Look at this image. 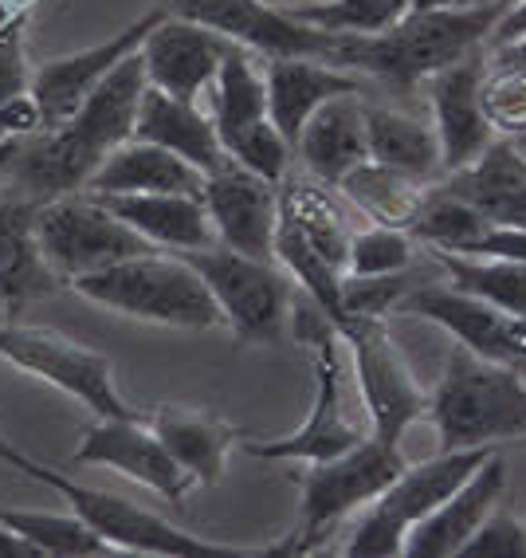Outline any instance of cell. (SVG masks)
<instances>
[{"instance_id":"obj_9","label":"cell","mask_w":526,"mask_h":558,"mask_svg":"<svg viewBox=\"0 0 526 558\" xmlns=\"http://www.w3.org/2000/svg\"><path fill=\"white\" fill-rule=\"evenodd\" d=\"M36 236H40V252L48 259V268L63 283H75L79 276L102 271L110 264H119V259L142 256V252L154 248L146 236H138L126 220L114 217L90 193H68V197L40 201Z\"/></svg>"},{"instance_id":"obj_28","label":"cell","mask_w":526,"mask_h":558,"mask_svg":"<svg viewBox=\"0 0 526 558\" xmlns=\"http://www.w3.org/2000/svg\"><path fill=\"white\" fill-rule=\"evenodd\" d=\"M149 429L158 433L169 457L189 472L197 484H217L224 476V460L236 445V429L229 421L197 413V409H173L161 405L149 421Z\"/></svg>"},{"instance_id":"obj_17","label":"cell","mask_w":526,"mask_h":558,"mask_svg":"<svg viewBox=\"0 0 526 558\" xmlns=\"http://www.w3.org/2000/svg\"><path fill=\"white\" fill-rule=\"evenodd\" d=\"M200 201L209 209L217 244L256 259H276L279 185L229 161V166H220L217 173L205 178Z\"/></svg>"},{"instance_id":"obj_47","label":"cell","mask_w":526,"mask_h":558,"mask_svg":"<svg viewBox=\"0 0 526 558\" xmlns=\"http://www.w3.org/2000/svg\"><path fill=\"white\" fill-rule=\"evenodd\" d=\"M21 142L24 138H0V170H9L12 166V158L21 154Z\"/></svg>"},{"instance_id":"obj_32","label":"cell","mask_w":526,"mask_h":558,"mask_svg":"<svg viewBox=\"0 0 526 558\" xmlns=\"http://www.w3.org/2000/svg\"><path fill=\"white\" fill-rule=\"evenodd\" d=\"M428 256L448 276V283H456L460 291H472L479 300L496 303V307L526 319V264L460 256V252H440V248H428Z\"/></svg>"},{"instance_id":"obj_3","label":"cell","mask_w":526,"mask_h":558,"mask_svg":"<svg viewBox=\"0 0 526 558\" xmlns=\"http://www.w3.org/2000/svg\"><path fill=\"white\" fill-rule=\"evenodd\" d=\"M440 452L496 449V440L526 437V378L518 366L479 359L476 350L452 347L428 401Z\"/></svg>"},{"instance_id":"obj_33","label":"cell","mask_w":526,"mask_h":558,"mask_svg":"<svg viewBox=\"0 0 526 558\" xmlns=\"http://www.w3.org/2000/svg\"><path fill=\"white\" fill-rule=\"evenodd\" d=\"M0 523L21 531L44 558H102L114 555L107 538L83 515H51V511H9L0 508Z\"/></svg>"},{"instance_id":"obj_51","label":"cell","mask_w":526,"mask_h":558,"mask_svg":"<svg viewBox=\"0 0 526 558\" xmlns=\"http://www.w3.org/2000/svg\"><path fill=\"white\" fill-rule=\"evenodd\" d=\"M523 440H526V437H523Z\"/></svg>"},{"instance_id":"obj_4","label":"cell","mask_w":526,"mask_h":558,"mask_svg":"<svg viewBox=\"0 0 526 558\" xmlns=\"http://www.w3.org/2000/svg\"><path fill=\"white\" fill-rule=\"evenodd\" d=\"M71 288L99 307L119 311L130 319L161 323V327L212 330L224 323L209 283L178 252L169 256L161 248H149L142 256L119 259L102 271L79 276Z\"/></svg>"},{"instance_id":"obj_25","label":"cell","mask_w":526,"mask_h":558,"mask_svg":"<svg viewBox=\"0 0 526 558\" xmlns=\"http://www.w3.org/2000/svg\"><path fill=\"white\" fill-rule=\"evenodd\" d=\"M134 138L158 142L189 166H197L205 178L217 173L220 166H229L224 142L217 134V122L189 99H173L166 90L146 87L138 107V122H134Z\"/></svg>"},{"instance_id":"obj_26","label":"cell","mask_w":526,"mask_h":558,"mask_svg":"<svg viewBox=\"0 0 526 558\" xmlns=\"http://www.w3.org/2000/svg\"><path fill=\"white\" fill-rule=\"evenodd\" d=\"M200 190H205V173L197 166H189L158 142L130 138L95 170L83 193L90 197H119V193H193L200 197Z\"/></svg>"},{"instance_id":"obj_36","label":"cell","mask_w":526,"mask_h":558,"mask_svg":"<svg viewBox=\"0 0 526 558\" xmlns=\"http://www.w3.org/2000/svg\"><path fill=\"white\" fill-rule=\"evenodd\" d=\"M413 268V232L393 229V225H369V229H354L346 252V276L350 279H369V276H389V271Z\"/></svg>"},{"instance_id":"obj_11","label":"cell","mask_w":526,"mask_h":558,"mask_svg":"<svg viewBox=\"0 0 526 558\" xmlns=\"http://www.w3.org/2000/svg\"><path fill=\"white\" fill-rule=\"evenodd\" d=\"M334 330L354 354V378H358L362 409L374 437L386 445H401L408 425H417L428 409V398L408 374L401 350L393 347L381 319H369V315H342Z\"/></svg>"},{"instance_id":"obj_39","label":"cell","mask_w":526,"mask_h":558,"mask_svg":"<svg viewBox=\"0 0 526 558\" xmlns=\"http://www.w3.org/2000/svg\"><path fill=\"white\" fill-rule=\"evenodd\" d=\"M24 21H28V9H9L0 0V102L24 95L32 83L28 60H24Z\"/></svg>"},{"instance_id":"obj_43","label":"cell","mask_w":526,"mask_h":558,"mask_svg":"<svg viewBox=\"0 0 526 558\" xmlns=\"http://www.w3.org/2000/svg\"><path fill=\"white\" fill-rule=\"evenodd\" d=\"M0 558H44V555L32 547L21 531H12L9 523H0Z\"/></svg>"},{"instance_id":"obj_15","label":"cell","mask_w":526,"mask_h":558,"mask_svg":"<svg viewBox=\"0 0 526 558\" xmlns=\"http://www.w3.org/2000/svg\"><path fill=\"white\" fill-rule=\"evenodd\" d=\"M166 12L169 9L161 4V9L146 12V16H138L134 24H126L119 36L95 44V48L71 51V56H60V60H48V63H40V68H32L28 90H32V99L40 102L44 130L68 122L71 114L83 107V99H87L90 90L99 87L126 56H134V51L146 44V36L154 32V24H158Z\"/></svg>"},{"instance_id":"obj_1","label":"cell","mask_w":526,"mask_h":558,"mask_svg":"<svg viewBox=\"0 0 526 558\" xmlns=\"http://www.w3.org/2000/svg\"><path fill=\"white\" fill-rule=\"evenodd\" d=\"M146 87L149 80L138 48L90 90L68 122L48 126L21 142V154L9 166L21 181V190L36 201L87 190V181L95 178L102 161L119 150L122 142L134 138V122H138Z\"/></svg>"},{"instance_id":"obj_42","label":"cell","mask_w":526,"mask_h":558,"mask_svg":"<svg viewBox=\"0 0 526 558\" xmlns=\"http://www.w3.org/2000/svg\"><path fill=\"white\" fill-rule=\"evenodd\" d=\"M526 36V0H518V4H511V9L499 16L496 32H491V40H487V51L503 48V44H515Z\"/></svg>"},{"instance_id":"obj_44","label":"cell","mask_w":526,"mask_h":558,"mask_svg":"<svg viewBox=\"0 0 526 558\" xmlns=\"http://www.w3.org/2000/svg\"><path fill=\"white\" fill-rule=\"evenodd\" d=\"M487 68H515L526 71V36L515 44H503V48L487 51Z\"/></svg>"},{"instance_id":"obj_19","label":"cell","mask_w":526,"mask_h":558,"mask_svg":"<svg viewBox=\"0 0 526 558\" xmlns=\"http://www.w3.org/2000/svg\"><path fill=\"white\" fill-rule=\"evenodd\" d=\"M224 51H229L224 36L166 12L142 44V63H146L149 87L166 90L173 99L197 102L200 90L217 83Z\"/></svg>"},{"instance_id":"obj_38","label":"cell","mask_w":526,"mask_h":558,"mask_svg":"<svg viewBox=\"0 0 526 558\" xmlns=\"http://www.w3.org/2000/svg\"><path fill=\"white\" fill-rule=\"evenodd\" d=\"M484 114L496 126V134H526V71L515 68H491L484 80Z\"/></svg>"},{"instance_id":"obj_34","label":"cell","mask_w":526,"mask_h":558,"mask_svg":"<svg viewBox=\"0 0 526 558\" xmlns=\"http://www.w3.org/2000/svg\"><path fill=\"white\" fill-rule=\"evenodd\" d=\"M496 220H487L476 205H467L464 197H456L444 185H428V197L420 205L417 220L408 225L413 240H420L425 248L440 252H464L476 236H484Z\"/></svg>"},{"instance_id":"obj_29","label":"cell","mask_w":526,"mask_h":558,"mask_svg":"<svg viewBox=\"0 0 526 558\" xmlns=\"http://www.w3.org/2000/svg\"><path fill=\"white\" fill-rule=\"evenodd\" d=\"M366 146L369 161H378L386 170L408 173L417 181H432L440 166V138L437 126L413 114L386 107H366Z\"/></svg>"},{"instance_id":"obj_14","label":"cell","mask_w":526,"mask_h":558,"mask_svg":"<svg viewBox=\"0 0 526 558\" xmlns=\"http://www.w3.org/2000/svg\"><path fill=\"white\" fill-rule=\"evenodd\" d=\"M397 311L420 315V319L452 330V339L460 347L476 350L479 359L503 362V366H518V369L526 366L523 315H511V311L479 300L472 291H460L456 283H425L420 279L417 288L397 303Z\"/></svg>"},{"instance_id":"obj_48","label":"cell","mask_w":526,"mask_h":558,"mask_svg":"<svg viewBox=\"0 0 526 558\" xmlns=\"http://www.w3.org/2000/svg\"><path fill=\"white\" fill-rule=\"evenodd\" d=\"M9 9H32V0H4Z\"/></svg>"},{"instance_id":"obj_2","label":"cell","mask_w":526,"mask_h":558,"mask_svg":"<svg viewBox=\"0 0 526 558\" xmlns=\"http://www.w3.org/2000/svg\"><path fill=\"white\" fill-rule=\"evenodd\" d=\"M503 9H408L393 28L378 36H342L334 51V68L354 75H374L393 90H413L472 51L487 48Z\"/></svg>"},{"instance_id":"obj_31","label":"cell","mask_w":526,"mask_h":558,"mask_svg":"<svg viewBox=\"0 0 526 558\" xmlns=\"http://www.w3.org/2000/svg\"><path fill=\"white\" fill-rule=\"evenodd\" d=\"M264 119H268V83L252 63V51L229 44L217 71V114H212L220 142L229 146L236 134H244Z\"/></svg>"},{"instance_id":"obj_10","label":"cell","mask_w":526,"mask_h":558,"mask_svg":"<svg viewBox=\"0 0 526 558\" xmlns=\"http://www.w3.org/2000/svg\"><path fill=\"white\" fill-rule=\"evenodd\" d=\"M209 283L220 315L240 342H279L291 319V283L276 259H256L224 244L178 252Z\"/></svg>"},{"instance_id":"obj_37","label":"cell","mask_w":526,"mask_h":558,"mask_svg":"<svg viewBox=\"0 0 526 558\" xmlns=\"http://www.w3.org/2000/svg\"><path fill=\"white\" fill-rule=\"evenodd\" d=\"M224 154H229V161L244 166V170L256 173V178L271 181V185H279V181L288 178L291 161H295V146H291L283 134H279L271 119L256 122L252 130L236 134V138L224 146Z\"/></svg>"},{"instance_id":"obj_23","label":"cell","mask_w":526,"mask_h":558,"mask_svg":"<svg viewBox=\"0 0 526 558\" xmlns=\"http://www.w3.org/2000/svg\"><path fill=\"white\" fill-rule=\"evenodd\" d=\"M264 83H268V119L291 146H298V134L322 102L362 90L354 71H342L327 60H268Z\"/></svg>"},{"instance_id":"obj_21","label":"cell","mask_w":526,"mask_h":558,"mask_svg":"<svg viewBox=\"0 0 526 558\" xmlns=\"http://www.w3.org/2000/svg\"><path fill=\"white\" fill-rule=\"evenodd\" d=\"M36 213V197L0 201V319H16L28 303L44 300L63 283L40 252Z\"/></svg>"},{"instance_id":"obj_13","label":"cell","mask_w":526,"mask_h":558,"mask_svg":"<svg viewBox=\"0 0 526 558\" xmlns=\"http://www.w3.org/2000/svg\"><path fill=\"white\" fill-rule=\"evenodd\" d=\"M0 359L51 381L99 417H138L114 386V366L99 350L48 327H0Z\"/></svg>"},{"instance_id":"obj_20","label":"cell","mask_w":526,"mask_h":558,"mask_svg":"<svg viewBox=\"0 0 526 558\" xmlns=\"http://www.w3.org/2000/svg\"><path fill=\"white\" fill-rule=\"evenodd\" d=\"M503 488H506V460H503V452H491L432 515H425L417 527L408 531L405 555L408 558H460L467 538L476 535L479 523L496 511Z\"/></svg>"},{"instance_id":"obj_40","label":"cell","mask_w":526,"mask_h":558,"mask_svg":"<svg viewBox=\"0 0 526 558\" xmlns=\"http://www.w3.org/2000/svg\"><path fill=\"white\" fill-rule=\"evenodd\" d=\"M460 558H526V527H518L503 511H491L464 543Z\"/></svg>"},{"instance_id":"obj_5","label":"cell","mask_w":526,"mask_h":558,"mask_svg":"<svg viewBox=\"0 0 526 558\" xmlns=\"http://www.w3.org/2000/svg\"><path fill=\"white\" fill-rule=\"evenodd\" d=\"M291 319H295L298 342L310 350V366H315V398H310L307 421L303 429L279 440H252L244 452L256 460H303V464H318V460L342 457L354 445L369 437V421H354L346 413V398H342V335L334 323L327 319V311L315 300H291Z\"/></svg>"},{"instance_id":"obj_12","label":"cell","mask_w":526,"mask_h":558,"mask_svg":"<svg viewBox=\"0 0 526 558\" xmlns=\"http://www.w3.org/2000/svg\"><path fill=\"white\" fill-rule=\"evenodd\" d=\"M169 16L217 32L229 44L264 60H334L342 36L295 21L288 9L264 0H166Z\"/></svg>"},{"instance_id":"obj_46","label":"cell","mask_w":526,"mask_h":558,"mask_svg":"<svg viewBox=\"0 0 526 558\" xmlns=\"http://www.w3.org/2000/svg\"><path fill=\"white\" fill-rule=\"evenodd\" d=\"M479 4H496V0H413V9H479Z\"/></svg>"},{"instance_id":"obj_22","label":"cell","mask_w":526,"mask_h":558,"mask_svg":"<svg viewBox=\"0 0 526 558\" xmlns=\"http://www.w3.org/2000/svg\"><path fill=\"white\" fill-rule=\"evenodd\" d=\"M298 161L310 178L338 190L362 161H369L366 146V107L358 95H338L315 110L298 134Z\"/></svg>"},{"instance_id":"obj_41","label":"cell","mask_w":526,"mask_h":558,"mask_svg":"<svg viewBox=\"0 0 526 558\" xmlns=\"http://www.w3.org/2000/svg\"><path fill=\"white\" fill-rule=\"evenodd\" d=\"M460 256H479V259H515L526 264V229L518 225H491L484 236H476Z\"/></svg>"},{"instance_id":"obj_6","label":"cell","mask_w":526,"mask_h":558,"mask_svg":"<svg viewBox=\"0 0 526 558\" xmlns=\"http://www.w3.org/2000/svg\"><path fill=\"white\" fill-rule=\"evenodd\" d=\"M405 472V457L401 445H386L369 433L362 445H354L342 457L318 460L298 476V492H303V511H298L295 531L288 543L268 547L264 555H310L322 547V538L350 515V511L366 508L393 480Z\"/></svg>"},{"instance_id":"obj_49","label":"cell","mask_w":526,"mask_h":558,"mask_svg":"<svg viewBox=\"0 0 526 558\" xmlns=\"http://www.w3.org/2000/svg\"><path fill=\"white\" fill-rule=\"evenodd\" d=\"M496 4H499V9L506 12V9H511V4H518V0H496Z\"/></svg>"},{"instance_id":"obj_45","label":"cell","mask_w":526,"mask_h":558,"mask_svg":"<svg viewBox=\"0 0 526 558\" xmlns=\"http://www.w3.org/2000/svg\"><path fill=\"white\" fill-rule=\"evenodd\" d=\"M0 464H9V469H16V472H28V464H32V457H24L16 445H12L4 433H0Z\"/></svg>"},{"instance_id":"obj_16","label":"cell","mask_w":526,"mask_h":558,"mask_svg":"<svg viewBox=\"0 0 526 558\" xmlns=\"http://www.w3.org/2000/svg\"><path fill=\"white\" fill-rule=\"evenodd\" d=\"M75 464H95V469H114L130 476L142 488L158 492L169 504H181L185 492L197 484L178 460L169 457L161 437L138 417H99L90 429H83Z\"/></svg>"},{"instance_id":"obj_18","label":"cell","mask_w":526,"mask_h":558,"mask_svg":"<svg viewBox=\"0 0 526 558\" xmlns=\"http://www.w3.org/2000/svg\"><path fill=\"white\" fill-rule=\"evenodd\" d=\"M487 80V48L472 51L467 60L452 63L440 75L428 80V99H432V126L440 138V166L444 173L467 170L479 154L496 142V126L484 114V90Z\"/></svg>"},{"instance_id":"obj_30","label":"cell","mask_w":526,"mask_h":558,"mask_svg":"<svg viewBox=\"0 0 526 558\" xmlns=\"http://www.w3.org/2000/svg\"><path fill=\"white\" fill-rule=\"evenodd\" d=\"M338 193H342L358 213H366L374 225L408 229L428 197V181H417L397 170H386V166H378V161H362L358 170L338 185Z\"/></svg>"},{"instance_id":"obj_24","label":"cell","mask_w":526,"mask_h":558,"mask_svg":"<svg viewBox=\"0 0 526 558\" xmlns=\"http://www.w3.org/2000/svg\"><path fill=\"white\" fill-rule=\"evenodd\" d=\"M99 201L119 220H126L138 236H146L154 248L193 252L217 244L209 209L193 193H119V197Z\"/></svg>"},{"instance_id":"obj_27","label":"cell","mask_w":526,"mask_h":558,"mask_svg":"<svg viewBox=\"0 0 526 558\" xmlns=\"http://www.w3.org/2000/svg\"><path fill=\"white\" fill-rule=\"evenodd\" d=\"M444 190L476 205L496 225L526 229V150L515 138H496L467 170L448 173Z\"/></svg>"},{"instance_id":"obj_8","label":"cell","mask_w":526,"mask_h":558,"mask_svg":"<svg viewBox=\"0 0 526 558\" xmlns=\"http://www.w3.org/2000/svg\"><path fill=\"white\" fill-rule=\"evenodd\" d=\"M24 476L40 480L51 492H60L75 515L87 519L110 547L126 550V555H158V558H259L264 555V550L229 547V543H212V538L189 535V531L173 527L169 519L154 515L149 508H138V504H130V499L114 496V492L75 484L71 476L48 469L40 460H32Z\"/></svg>"},{"instance_id":"obj_50","label":"cell","mask_w":526,"mask_h":558,"mask_svg":"<svg viewBox=\"0 0 526 558\" xmlns=\"http://www.w3.org/2000/svg\"><path fill=\"white\" fill-rule=\"evenodd\" d=\"M515 142H518V146H523V150H526V134H518V138H515Z\"/></svg>"},{"instance_id":"obj_7","label":"cell","mask_w":526,"mask_h":558,"mask_svg":"<svg viewBox=\"0 0 526 558\" xmlns=\"http://www.w3.org/2000/svg\"><path fill=\"white\" fill-rule=\"evenodd\" d=\"M491 452L496 449H452V452H437L425 464H405V472L374 504H366V511H362L354 531H350L346 555L350 558L405 555L408 531L417 527L425 515H432Z\"/></svg>"},{"instance_id":"obj_35","label":"cell","mask_w":526,"mask_h":558,"mask_svg":"<svg viewBox=\"0 0 526 558\" xmlns=\"http://www.w3.org/2000/svg\"><path fill=\"white\" fill-rule=\"evenodd\" d=\"M413 9V0H318L288 9L295 21L334 36H378Z\"/></svg>"}]
</instances>
